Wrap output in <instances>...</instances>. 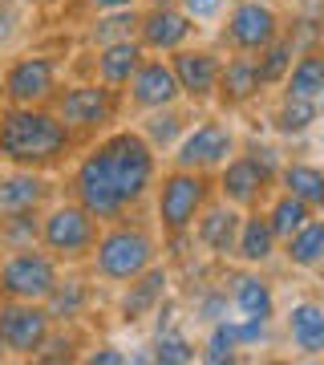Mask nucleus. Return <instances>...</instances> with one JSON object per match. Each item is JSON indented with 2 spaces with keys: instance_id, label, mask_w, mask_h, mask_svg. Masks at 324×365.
Here are the masks:
<instances>
[{
  "instance_id": "4468645a",
  "label": "nucleus",
  "mask_w": 324,
  "mask_h": 365,
  "mask_svg": "<svg viewBox=\"0 0 324 365\" xmlns=\"http://www.w3.org/2000/svg\"><path fill=\"white\" fill-rule=\"evenodd\" d=\"M170 69H174V81L187 102L203 106L215 98V86H219V69H223V57L215 49H194V45H182V49L167 53Z\"/></svg>"
},
{
  "instance_id": "ddd939ff",
  "label": "nucleus",
  "mask_w": 324,
  "mask_h": 365,
  "mask_svg": "<svg viewBox=\"0 0 324 365\" xmlns=\"http://www.w3.org/2000/svg\"><path fill=\"white\" fill-rule=\"evenodd\" d=\"M126 102L138 110V114H150V110H167V106L182 102V90L174 81V69H170L167 57H150L146 53L142 66L134 69V78L126 81Z\"/></svg>"
},
{
  "instance_id": "b1692460",
  "label": "nucleus",
  "mask_w": 324,
  "mask_h": 365,
  "mask_svg": "<svg viewBox=\"0 0 324 365\" xmlns=\"http://www.w3.org/2000/svg\"><path fill=\"white\" fill-rule=\"evenodd\" d=\"M227 297H231V309L239 317H251V321H272L276 317V292L259 272L231 276V292Z\"/></svg>"
},
{
  "instance_id": "4c0bfd02",
  "label": "nucleus",
  "mask_w": 324,
  "mask_h": 365,
  "mask_svg": "<svg viewBox=\"0 0 324 365\" xmlns=\"http://www.w3.org/2000/svg\"><path fill=\"white\" fill-rule=\"evenodd\" d=\"M227 309H231V297H227V288H219V292H207V297L199 300V317H203L207 325L223 321V317H227Z\"/></svg>"
},
{
  "instance_id": "473e14b6",
  "label": "nucleus",
  "mask_w": 324,
  "mask_h": 365,
  "mask_svg": "<svg viewBox=\"0 0 324 365\" xmlns=\"http://www.w3.org/2000/svg\"><path fill=\"white\" fill-rule=\"evenodd\" d=\"M187 126H191V122H187L174 106H167V110H150L146 122H142V138L155 146V150H170V146L182 138Z\"/></svg>"
},
{
  "instance_id": "79ce46f5",
  "label": "nucleus",
  "mask_w": 324,
  "mask_h": 365,
  "mask_svg": "<svg viewBox=\"0 0 324 365\" xmlns=\"http://www.w3.org/2000/svg\"><path fill=\"white\" fill-rule=\"evenodd\" d=\"M9 361V349H4V341H0V365Z\"/></svg>"
},
{
  "instance_id": "f704fd0d",
  "label": "nucleus",
  "mask_w": 324,
  "mask_h": 365,
  "mask_svg": "<svg viewBox=\"0 0 324 365\" xmlns=\"http://www.w3.org/2000/svg\"><path fill=\"white\" fill-rule=\"evenodd\" d=\"M158 365H191L194 357H199V349H194V341L182 333V329H158L155 333V353H150Z\"/></svg>"
},
{
  "instance_id": "2f4dec72",
  "label": "nucleus",
  "mask_w": 324,
  "mask_h": 365,
  "mask_svg": "<svg viewBox=\"0 0 324 365\" xmlns=\"http://www.w3.org/2000/svg\"><path fill=\"white\" fill-rule=\"evenodd\" d=\"M263 215H268V223H272L276 240L284 244L288 235H292V232H300V227H304V223H308L312 215H316V211H312L308 203H300L296 195H288V191H280V195L272 199V207L263 211Z\"/></svg>"
},
{
  "instance_id": "f03ea898",
  "label": "nucleus",
  "mask_w": 324,
  "mask_h": 365,
  "mask_svg": "<svg viewBox=\"0 0 324 365\" xmlns=\"http://www.w3.org/2000/svg\"><path fill=\"white\" fill-rule=\"evenodd\" d=\"M93 158L102 163L110 187L117 199L134 211L158 182V150L142 138V130H105L98 143L90 146Z\"/></svg>"
},
{
  "instance_id": "a878e982",
  "label": "nucleus",
  "mask_w": 324,
  "mask_h": 365,
  "mask_svg": "<svg viewBox=\"0 0 324 365\" xmlns=\"http://www.w3.org/2000/svg\"><path fill=\"white\" fill-rule=\"evenodd\" d=\"M288 98H324V49H304L292 57V69L284 78Z\"/></svg>"
},
{
  "instance_id": "a211bd4d",
  "label": "nucleus",
  "mask_w": 324,
  "mask_h": 365,
  "mask_svg": "<svg viewBox=\"0 0 324 365\" xmlns=\"http://www.w3.org/2000/svg\"><path fill=\"white\" fill-rule=\"evenodd\" d=\"M276 252H280V240H276L268 215H263V211H244L231 256L244 264V268H263V264L276 260Z\"/></svg>"
},
{
  "instance_id": "0eeeda50",
  "label": "nucleus",
  "mask_w": 324,
  "mask_h": 365,
  "mask_svg": "<svg viewBox=\"0 0 324 365\" xmlns=\"http://www.w3.org/2000/svg\"><path fill=\"white\" fill-rule=\"evenodd\" d=\"M61 268L65 264L53 260L41 244L4 252L0 256V300H45Z\"/></svg>"
},
{
  "instance_id": "6e6552de",
  "label": "nucleus",
  "mask_w": 324,
  "mask_h": 365,
  "mask_svg": "<svg viewBox=\"0 0 324 365\" xmlns=\"http://www.w3.org/2000/svg\"><path fill=\"white\" fill-rule=\"evenodd\" d=\"M61 86V61L53 53H21L0 73L4 106H49Z\"/></svg>"
},
{
  "instance_id": "423d86ee",
  "label": "nucleus",
  "mask_w": 324,
  "mask_h": 365,
  "mask_svg": "<svg viewBox=\"0 0 324 365\" xmlns=\"http://www.w3.org/2000/svg\"><path fill=\"white\" fill-rule=\"evenodd\" d=\"M49 106H53V114L73 130V138H98V134H105L114 126V118H117V90L102 86L98 78L69 81V86H57Z\"/></svg>"
},
{
  "instance_id": "bb28decb",
  "label": "nucleus",
  "mask_w": 324,
  "mask_h": 365,
  "mask_svg": "<svg viewBox=\"0 0 324 365\" xmlns=\"http://www.w3.org/2000/svg\"><path fill=\"white\" fill-rule=\"evenodd\" d=\"M284 260L292 268H320L324 264V215H312L300 232H292L284 240Z\"/></svg>"
},
{
  "instance_id": "f8f14e48",
  "label": "nucleus",
  "mask_w": 324,
  "mask_h": 365,
  "mask_svg": "<svg viewBox=\"0 0 324 365\" xmlns=\"http://www.w3.org/2000/svg\"><path fill=\"white\" fill-rule=\"evenodd\" d=\"M272 182H276V170H268L259 158H251L244 150V155H231L219 167V182H215V191H219V199H227L231 207L251 211L259 199L268 195V187H272Z\"/></svg>"
},
{
  "instance_id": "72a5a7b5",
  "label": "nucleus",
  "mask_w": 324,
  "mask_h": 365,
  "mask_svg": "<svg viewBox=\"0 0 324 365\" xmlns=\"http://www.w3.org/2000/svg\"><path fill=\"white\" fill-rule=\"evenodd\" d=\"M33 361L41 365H65V361H81V337L73 325H53L49 337L41 341V349L33 353Z\"/></svg>"
},
{
  "instance_id": "1a4fd4ad",
  "label": "nucleus",
  "mask_w": 324,
  "mask_h": 365,
  "mask_svg": "<svg viewBox=\"0 0 324 365\" xmlns=\"http://www.w3.org/2000/svg\"><path fill=\"white\" fill-rule=\"evenodd\" d=\"M235 130L227 126V122H219V118H207V122H199V126H187L182 130V138L174 143V167L182 170H203V175H211V170H219L227 158L235 155Z\"/></svg>"
},
{
  "instance_id": "6ab92c4d",
  "label": "nucleus",
  "mask_w": 324,
  "mask_h": 365,
  "mask_svg": "<svg viewBox=\"0 0 324 365\" xmlns=\"http://www.w3.org/2000/svg\"><path fill=\"white\" fill-rule=\"evenodd\" d=\"M41 304L49 309L53 325H78L81 317L90 313V304H93V284L81 272H65L61 268L57 284L49 288V297L41 300Z\"/></svg>"
},
{
  "instance_id": "f3484780",
  "label": "nucleus",
  "mask_w": 324,
  "mask_h": 365,
  "mask_svg": "<svg viewBox=\"0 0 324 365\" xmlns=\"http://www.w3.org/2000/svg\"><path fill=\"white\" fill-rule=\"evenodd\" d=\"M53 199L49 170L9 167L0 170V211H45Z\"/></svg>"
},
{
  "instance_id": "c9c22d12",
  "label": "nucleus",
  "mask_w": 324,
  "mask_h": 365,
  "mask_svg": "<svg viewBox=\"0 0 324 365\" xmlns=\"http://www.w3.org/2000/svg\"><path fill=\"white\" fill-rule=\"evenodd\" d=\"M199 357H203L207 365H231V361H239V341H235L227 317L211 325V333H207V341H203V353H199Z\"/></svg>"
},
{
  "instance_id": "5701e85b",
  "label": "nucleus",
  "mask_w": 324,
  "mask_h": 365,
  "mask_svg": "<svg viewBox=\"0 0 324 365\" xmlns=\"http://www.w3.org/2000/svg\"><path fill=\"white\" fill-rule=\"evenodd\" d=\"M146 49L138 45V37L130 41H114V45H102V49L93 53V78L110 86V90H126V81L134 78V69L142 66Z\"/></svg>"
},
{
  "instance_id": "c756f323",
  "label": "nucleus",
  "mask_w": 324,
  "mask_h": 365,
  "mask_svg": "<svg viewBox=\"0 0 324 365\" xmlns=\"http://www.w3.org/2000/svg\"><path fill=\"white\" fill-rule=\"evenodd\" d=\"M90 45L102 49V45H114V41H130L138 37V9H117V13H93L90 21Z\"/></svg>"
},
{
  "instance_id": "c85d7f7f",
  "label": "nucleus",
  "mask_w": 324,
  "mask_h": 365,
  "mask_svg": "<svg viewBox=\"0 0 324 365\" xmlns=\"http://www.w3.org/2000/svg\"><path fill=\"white\" fill-rule=\"evenodd\" d=\"M320 122V102L316 98H280V110H276L272 126L276 134H284V138H300V134H308L312 126Z\"/></svg>"
},
{
  "instance_id": "412c9836",
  "label": "nucleus",
  "mask_w": 324,
  "mask_h": 365,
  "mask_svg": "<svg viewBox=\"0 0 324 365\" xmlns=\"http://www.w3.org/2000/svg\"><path fill=\"white\" fill-rule=\"evenodd\" d=\"M259 90H263V81H259L256 57L235 53L231 61H223L219 86H215V98H219L223 110H239V106H247L251 98H259Z\"/></svg>"
},
{
  "instance_id": "7ed1b4c3",
  "label": "nucleus",
  "mask_w": 324,
  "mask_h": 365,
  "mask_svg": "<svg viewBox=\"0 0 324 365\" xmlns=\"http://www.w3.org/2000/svg\"><path fill=\"white\" fill-rule=\"evenodd\" d=\"M155 260H158V235L146 223L114 220V223H102V235H98L85 264H90L93 280L122 288L126 280L146 272Z\"/></svg>"
},
{
  "instance_id": "9d476101",
  "label": "nucleus",
  "mask_w": 324,
  "mask_h": 365,
  "mask_svg": "<svg viewBox=\"0 0 324 365\" xmlns=\"http://www.w3.org/2000/svg\"><path fill=\"white\" fill-rule=\"evenodd\" d=\"M53 317L41 300H0V341L9 357L16 361H33L41 341L49 337Z\"/></svg>"
},
{
  "instance_id": "f257e3e1",
  "label": "nucleus",
  "mask_w": 324,
  "mask_h": 365,
  "mask_svg": "<svg viewBox=\"0 0 324 365\" xmlns=\"http://www.w3.org/2000/svg\"><path fill=\"white\" fill-rule=\"evenodd\" d=\"M78 138L53 114V106H4L0 110V163L4 167L53 170L69 163Z\"/></svg>"
},
{
  "instance_id": "37998d69",
  "label": "nucleus",
  "mask_w": 324,
  "mask_h": 365,
  "mask_svg": "<svg viewBox=\"0 0 324 365\" xmlns=\"http://www.w3.org/2000/svg\"><path fill=\"white\" fill-rule=\"evenodd\" d=\"M0 4H4V9H13V4H21V0H0Z\"/></svg>"
},
{
  "instance_id": "58836bf2",
  "label": "nucleus",
  "mask_w": 324,
  "mask_h": 365,
  "mask_svg": "<svg viewBox=\"0 0 324 365\" xmlns=\"http://www.w3.org/2000/svg\"><path fill=\"white\" fill-rule=\"evenodd\" d=\"M81 361H90V365H126L130 353H122L117 345H93V349L81 353Z\"/></svg>"
},
{
  "instance_id": "2eb2a0df",
  "label": "nucleus",
  "mask_w": 324,
  "mask_h": 365,
  "mask_svg": "<svg viewBox=\"0 0 324 365\" xmlns=\"http://www.w3.org/2000/svg\"><path fill=\"white\" fill-rule=\"evenodd\" d=\"M194 29L199 25L179 4H150L146 13H138V45L146 53H174L182 45H191Z\"/></svg>"
},
{
  "instance_id": "7c9ffc66",
  "label": "nucleus",
  "mask_w": 324,
  "mask_h": 365,
  "mask_svg": "<svg viewBox=\"0 0 324 365\" xmlns=\"http://www.w3.org/2000/svg\"><path fill=\"white\" fill-rule=\"evenodd\" d=\"M41 244V211H0V252Z\"/></svg>"
},
{
  "instance_id": "a19ab883",
  "label": "nucleus",
  "mask_w": 324,
  "mask_h": 365,
  "mask_svg": "<svg viewBox=\"0 0 324 365\" xmlns=\"http://www.w3.org/2000/svg\"><path fill=\"white\" fill-rule=\"evenodd\" d=\"M90 13H117V9H134L138 0H81Z\"/></svg>"
},
{
  "instance_id": "39448f33",
  "label": "nucleus",
  "mask_w": 324,
  "mask_h": 365,
  "mask_svg": "<svg viewBox=\"0 0 324 365\" xmlns=\"http://www.w3.org/2000/svg\"><path fill=\"white\" fill-rule=\"evenodd\" d=\"M215 195V182L203 170H182L174 167L170 175L155 182V220L162 235H191L194 220L203 215V207Z\"/></svg>"
},
{
  "instance_id": "aec40b11",
  "label": "nucleus",
  "mask_w": 324,
  "mask_h": 365,
  "mask_svg": "<svg viewBox=\"0 0 324 365\" xmlns=\"http://www.w3.org/2000/svg\"><path fill=\"white\" fill-rule=\"evenodd\" d=\"M239 220H244V211L231 207L227 199H219V203H207V207H203V215L194 220L191 235L211 252V256H231L235 232H239Z\"/></svg>"
},
{
  "instance_id": "e433bc0d",
  "label": "nucleus",
  "mask_w": 324,
  "mask_h": 365,
  "mask_svg": "<svg viewBox=\"0 0 324 365\" xmlns=\"http://www.w3.org/2000/svg\"><path fill=\"white\" fill-rule=\"evenodd\" d=\"M174 4L191 16L194 25H211V21L223 16V4H227V0H174Z\"/></svg>"
},
{
  "instance_id": "4be33fe9",
  "label": "nucleus",
  "mask_w": 324,
  "mask_h": 365,
  "mask_svg": "<svg viewBox=\"0 0 324 365\" xmlns=\"http://www.w3.org/2000/svg\"><path fill=\"white\" fill-rule=\"evenodd\" d=\"M288 341L300 357H324V300H296L284 317Z\"/></svg>"
},
{
  "instance_id": "dca6fc26",
  "label": "nucleus",
  "mask_w": 324,
  "mask_h": 365,
  "mask_svg": "<svg viewBox=\"0 0 324 365\" xmlns=\"http://www.w3.org/2000/svg\"><path fill=\"white\" fill-rule=\"evenodd\" d=\"M167 297H170V272L155 260L146 272H138L134 280L122 284V297H117V317H122V325H142L146 317H155V309Z\"/></svg>"
},
{
  "instance_id": "9b49d317",
  "label": "nucleus",
  "mask_w": 324,
  "mask_h": 365,
  "mask_svg": "<svg viewBox=\"0 0 324 365\" xmlns=\"http://www.w3.org/2000/svg\"><path fill=\"white\" fill-rule=\"evenodd\" d=\"M280 29H284L280 25V13H276L268 0H235V9L227 13V25H223V41L235 53L256 57Z\"/></svg>"
},
{
  "instance_id": "cd10ccee",
  "label": "nucleus",
  "mask_w": 324,
  "mask_h": 365,
  "mask_svg": "<svg viewBox=\"0 0 324 365\" xmlns=\"http://www.w3.org/2000/svg\"><path fill=\"white\" fill-rule=\"evenodd\" d=\"M292 57H296V41H292V33H276L263 49L256 53V69H259V81L263 86H284L288 69H292Z\"/></svg>"
},
{
  "instance_id": "c03bdc74",
  "label": "nucleus",
  "mask_w": 324,
  "mask_h": 365,
  "mask_svg": "<svg viewBox=\"0 0 324 365\" xmlns=\"http://www.w3.org/2000/svg\"><path fill=\"white\" fill-rule=\"evenodd\" d=\"M28 4H53V0H28Z\"/></svg>"
},
{
  "instance_id": "20e7f679",
  "label": "nucleus",
  "mask_w": 324,
  "mask_h": 365,
  "mask_svg": "<svg viewBox=\"0 0 324 365\" xmlns=\"http://www.w3.org/2000/svg\"><path fill=\"white\" fill-rule=\"evenodd\" d=\"M98 235H102V220L90 215L78 199H57L41 211V248L65 268L90 260Z\"/></svg>"
},
{
  "instance_id": "393cba45",
  "label": "nucleus",
  "mask_w": 324,
  "mask_h": 365,
  "mask_svg": "<svg viewBox=\"0 0 324 365\" xmlns=\"http://www.w3.org/2000/svg\"><path fill=\"white\" fill-rule=\"evenodd\" d=\"M276 182H280V191L296 195L312 211H324V167H316V163H280Z\"/></svg>"
},
{
  "instance_id": "ea45409f",
  "label": "nucleus",
  "mask_w": 324,
  "mask_h": 365,
  "mask_svg": "<svg viewBox=\"0 0 324 365\" xmlns=\"http://www.w3.org/2000/svg\"><path fill=\"white\" fill-rule=\"evenodd\" d=\"M16 33H21V21H16V13L0 4V49H4V45H13Z\"/></svg>"
}]
</instances>
